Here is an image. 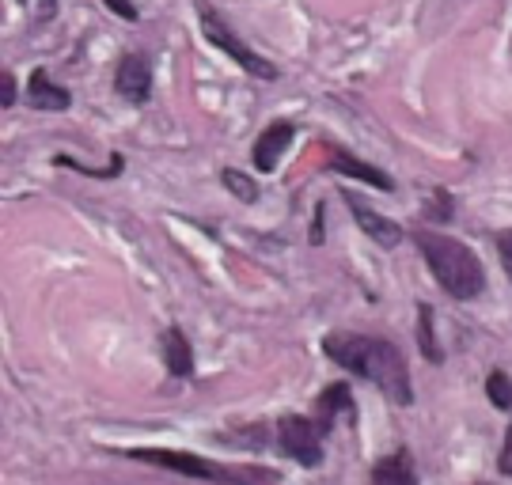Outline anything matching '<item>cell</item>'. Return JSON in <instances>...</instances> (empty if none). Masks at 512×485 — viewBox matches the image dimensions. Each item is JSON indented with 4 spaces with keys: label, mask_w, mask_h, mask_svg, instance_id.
Returning a JSON list of instances; mask_svg holds the SVG:
<instances>
[{
    "label": "cell",
    "mask_w": 512,
    "mask_h": 485,
    "mask_svg": "<svg viewBox=\"0 0 512 485\" xmlns=\"http://www.w3.org/2000/svg\"><path fill=\"white\" fill-rule=\"evenodd\" d=\"M114 91H118L126 103H145L148 95H152V69H148L145 57H137V54L122 57V65L114 72Z\"/></svg>",
    "instance_id": "8992f818"
},
{
    "label": "cell",
    "mask_w": 512,
    "mask_h": 485,
    "mask_svg": "<svg viewBox=\"0 0 512 485\" xmlns=\"http://www.w3.org/2000/svg\"><path fill=\"white\" fill-rule=\"evenodd\" d=\"M296 129L289 126V122H274V126L262 129V137H258L255 152H251V160H255L258 171H277V163H281V156H285V148L293 144Z\"/></svg>",
    "instance_id": "52a82bcc"
},
{
    "label": "cell",
    "mask_w": 512,
    "mask_h": 485,
    "mask_svg": "<svg viewBox=\"0 0 512 485\" xmlns=\"http://www.w3.org/2000/svg\"><path fill=\"white\" fill-rule=\"evenodd\" d=\"M315 410H319V421H323V429L327 432H330V425H334V417L338 414H346L349 421H357V410H353V398H349L346 383H334L330 391H323L319 402H315Z\"/></svg>",
    "instance_id": "4fadbf2b"
},
{
    "label": "cell",
    "mask_w": 512,
    "mask_h": 485,
    "mask_svg": "<svg viewBox=\"0 0 512 485\" xmlns=\"http://www.w3.org/2000/svg\"><path fill=\"white\" fill-rule=\"evenodd\" d=\"M349 213L357 216V228H361L368 239H376L380 247H399V243H403V228H399L395 220L380 216L376 209H368L365 201L349 198Z\"/></svg>",
    "instance_id": "ba28073f"
},
{
    "label": "cell",
    "mask_w": 512,
    "mask_h": 485,
    "mask_svg": "<svg viewBox=\"0 0 512 485\" xmlns=\"http://www.w3.org/2000/svg\"><path fill=\"white\" fill-rule=\"evenodd\" d=\"M372 485H421V482H418L414 463H410V455H406V451H395V455H387V459L376 463Z\"/></svg>",
    "instance_id": "8fae6325"
},
{
    "label": "cell",
    "mask_w": 512,
    "mask_h": 485,
    "mask_svg": "<svg viewBox=\"0 0 512 485\" xmlns=\"http://www.w3.org/2000/svg\"><path fill=\"white\" fill-rule=\"evenodd\" d=\"M501 470L512 474V425H509V436H505V448H501Z\"/></svg>",
    "instance_id": "d6986e66"
},
{
    "label": "cell",
    "mask_w": 512,
    "mask_h": 485,
    "mask_svg": "<svg viewBox=\"0 0 512 485\" xmlns=\"http://www.w3.org/2000/svg\"><path fill=\"white\" fill-rule=\"evenodd\" d=\"M164 360H167V372L175 379L194 376V349H190L183 330H175V326L164 334Z\"/></svg>",
    "instance_id": "7c38bea8"
},
{
    "label": "cell",
    "mask_w": 512,
    "mask_h": 485,
    "mask_svg": "<svg viewBox=\"0 0 512 485\" xmlns=\"http://www.w3.org/2000/svg\"><path fill=\"white\" fill-rule=\"evenodd\" d=\"M129 459L137 463H148V467H164L175 470V474H186V478H205V482H220V485H277V470L266 467H228V463H213V459H202L194 451H171V448H133Z\"/></svg>",
    "instance_id": "3957f363"
},
{
    "label": "cell",
    "mask_w": 512,
    "mask_h": 485,
    "mask_svg": "<svg viewBox=\"0 0 512 485\" xmlns=\"http://www.w3.org/2000/svg\"><path fill=\"white\" fill-rule=\"evenodd\" d=\"M323 353L334 364H342L346 372L368 379L372 387H380L391 402H399V406L414 402L410 368H406V357L399 353V345L384 342V338H368V334H327Z\"/></svg>",
    "instance_id": "6da1fadb"
},
{
    "label": "cell",
    "mask_w": 512,
    "mask_h": 485,
    "mask_svg": "<svg viewBox=\"0 0 512 485\" xmlns=\"http://www.w3.org/2000/svg\"><path fill=\"white\" fill-rule=\"evenodd\" d=\"M418 251L425 258L429 273L437 277V285L452 300H475L478 292L486 288V273H482L478 254L463 239H456V235L418 232Z\"/></svg>",
    "instance_id": "7a4b0ae2"
},
{
    "label": "cell",
    "mask_w": 512,
    "mask_h": 485,
    "mask_svg": "<svg viewBox=\"0 0 512 485\" xmlns=\"http://www.w3.org/2000/svg\"><path fill=\"white\" fill-rule=\"evenodd\" d=\"M497 251H501V266H505V273H509L512 281V228L497 235Z\"/></svg>",
    "instance_id": "e0dca14e"
},
{
    "label": "cell",
    "mask_w": 512,
    "mask_h": 485,
    "mask_svg": "<svg viewBox=\"0 0 512 485\" xmlns=\"http://www.w3.org/2000/svg\"><path fill=\"white\" fill-rule=\"evenodd\" d=\"M486 395H490V402H494L497 410H512V379L505 372H490Z\"/></svg>",
    "instance_id": "9a60e30c"
},
{
    "label": "cell",
    "mask_w": 512,
    "mask_h": 485,
    "mask_svg": "<svg viewBox=\"0 0 512 485\" xmlns=\"http://www.w3.org/2000/svg\"><path fill=\"white\" fill-rule=\"evenodd\" d=\"M327 167H330V171H338V175H349V179L368 182V186H376V190H395V182L387 179L384 171H376L372 163H365V160H357V156H349V152H342L338 144H330V148H327Z\"/></svg>",
    "instance_id": "9c48e42d"
},
{
    "label": "cell",
    "mask_w": 512,
    "mask_h": 485,
    "mask_svg": "<svg viewBox=\"0 0 512 485\" xmlns=\"http://www.w3.org/2000/svg\"><path fill=\"white\" fill-rule=\"evenodd\" d=\"M418 349L425 360H433V364L440 360V345L433 338V307L429 304L418 307Z\"/></svg>",
    "instance_id": "5bb4252c"
},
{
    "label": "cell",
    "mask_w": 512,
    "mask_h": 485,
    "mask_svg": "<svg viewBox=\"0 0 512 485\" xmlns=\"http://www.w3.org/2000/svg\"><path fill=\"white\" fill-rule=\"evenodd\" d=\"M220 182H224V186H228L239 201H247V205H251V201H258V186L247 179L243 171H224V175H220Z\"/></svg>",
    "instance_id": "2e32d148"
},
{
    "label": "cell",
    "mask_w": 512,
    "mask_h": 485,
    "mask_svg": "<svg viewBox=\"0 0 512 485\" xmlns=\"http://www.w3.org/2000/svg\"><path fill=\"white\" fill-rule=\"evenodd\" d=\"M0 84H4V107H16V80H12V72H4Z\"/></svg>",
    "instance_id": "ac0fdd59"
},
{
    "label": "cell",
    "mask_w": 512,
    "mask_h": 485,
    "mask_svg": "<svg viewBox=\"0 0 512 485\" xmlns=\"http://www.w3.org/2000/svg\"><path fill=\"white\" fill-rule=\"evenodd\" d=\"M27 103L35 110H65L69 107V91L50 80L46 69L31 72V84H27Z\"/></svg>",
    "instance_id": "30bf717a"
},
{
    "label": "cell",
    "mask_w": 512,
    "mask_h": 485,
    "mask_svg": "<svg viewBox=\"0 0 512 485\" xmlns=\"http://www.w3.org/2000/svg\"><path fill=\"white\" fill-rule=\"evenodd\" d=\"M103 4H107V8H118V12H122L126 19H137V8H133L129 0H103Z\"/></svg>",
    "instance_id": "ffe728a7"
},
{
    "label": "cell",
    "mask_w": 512,
    "mask_h": 485,
    "mask_svg": "<svg viewBox=\"0 0 512 485\" xmlns=\"http://www.w3.org/2000/svg\"><path fill=\"white\" fill-rule=\"evenodd\" d=\"M202 31H205V38L217 46L220 54H228L232 61H236L239 69L247 72V76H255V80H277V69L266 61V57H258L251 46H243L224 23H220V16L213 12V8H205L202 4Z\"/></svg>",
    "instance_id": "5b68a950"
},
{
    "label": "cell",
    "mask_w": 512,
    "mask_h": 485,
    "mask_svg": "<svg viewBox=\"0 0 512 485\" xmlns=\"http://www.w3.org/2000/svg\"><path fill=\"white\" fill-rule=\"evenodd\" d=\"M323 440H327V429L323 421L315 417H281L277 421V448L285 451L289 459H296L300 467H319L323 463Z\"/></svg>",
    "instance_id": "277c9868"
}]
</instances>
